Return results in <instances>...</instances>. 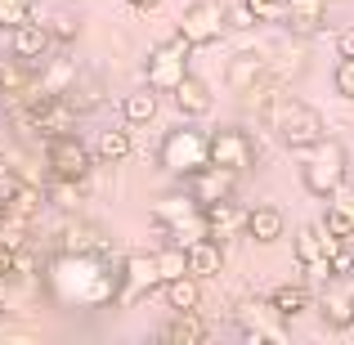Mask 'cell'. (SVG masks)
<instances>
[{"mask_svg": "<svg viewBox=\"0 0 354 345\" xmlns=\"http://www.w3.org/2000/svg\"><path fill=\"white\" fill-rule=\"evenodd\" d=\"M45 283L68 310H104V305H117L121 256H113V251H59L45 269Z\"/></svg>", "mask_w": 354, "mask_h": 345, "instance_id": "6da1fadb", "label": "cell"}, {"mask_svg": "<svg viewBox=\"0 0 354 345\" xmlns=\"http://www.w3.org/2000/svg\"><path fill=\"white\" fill-rule=\"evenodd\" d=\"M346 175H350V153L341 139L323 135L319 144L305 148V162H301V184L310 198H337V189H346Z\"/></svg>", "mask_w": 354, "mask_h": 345, "instance_id": "7a4b0ae2", "label": "cell"}, {"mask_svg": "<svg viewBox=\"0 0 354 345\" xmlns=\"http://www.w3.org/2000/svg\"><path fill=\"white\" fill-rule=\"evenodd\" d=\"M157 162H162L171 175L189 180L193 171H202V166L211 162V135H207V130H193V126H175V130H166Z\"/></svg>", "mask_w": 354, "mask_h": 345, "instance_id": "3957f363", "label": "cell"}, {"mask_svg": "<svg viewBox=\"0 0 354 345\" xmlns=\"http://www.w3.org/2000/svg\"><path fill=\"white\" fill-rule=\"evenodd\" d=\"M153 220L175 247H189L193 238H207V220H202V207L189 198V193H171V198L153 202Z\"/></svg>", "mask_w": 354, "mask_h": 345, "instance_id": "277c9868", "label": "cell"}, {"mask_svg": "<svg viewBox=\"0 0 354 345\" xmlns=\"http://www.w3.org/2000/svg\"><path fill=\"white\" fill-rule=\"evenodd\" d=\"M189 54L193 45L184 41L180 32L171 36V41H162L157 50H148V63H144V81L157 90V95H171L175 86H180L184 77H189Z\"/></svg>", "mask_w": 354, "mask_h": 345, "instance_id": "5b68a950", "label": "cell"}, {"mask_svg": "<svg viewBox=\"0 0 354 345\" xmlns=\"http://www.w3.org/2000/svg\"><path fill=\"white\" fill-rule=\"evenodd\" d=\"M225 27H229V9L220 5V0H193L180 14L175 32H180L193 50H202V45H216L220 36H225Z\"/></svg>", "mask_w": 354, "mask_h": 345, "instance_id": "8992f818", "label": "cell"}, {"mask_svg": "<svg viewBox=\"0 0 354 345\" xmlns=\"http://www.w3.org/2000/svg\"><path fill=\"white\" fill-rule=\"evenodd\" d=\"M153 292H162V274H157V256L148 251H130L121 256V292H117V305H139L148 301Z\"/></svg>", "mask_w": 354, "mask_h": 345, "instance_id": "52a82bcc", "label": "cell"}, {"mask_svg": "<svg viewBox=\"0 0 354 345\" xmlns=\"http://www.w3.org/2000/svg\"><path fill=\"white\" fill-rule=\"evenodd\" d=\"M45 166H50L54 180H86L90 166H95V157H90V148L81 144L72 130H63V135H50V144H45Z\"/></svg>", "mask_w": 354, "mask_h": 345, "instance_id": "ba28073f", "label": "cell"}, {"mask_svg": "<svg viewBox=\"0 0 354 345\" xmlns=\"http://www.w3.org/2000/svg\"><path fill=\"white\" fill-rule=\"evenodd\" d=\"M211 166H225V171H234V175L251 171V166H256V139L238 126H220L216 135H211Z\"/></svg>", "mask_w": 354, "mask_h": 345, "instance_id": "9c48e42d", "label": "cell"}, {"mask_svg": "<svg viewBox=\"0 0 354 345\" xmlns=\"http://www.w3.org/2000/svg\"><path fill=\"white\" fill-rule=\"evenodd\" d=\"M283 323L287 319L269 301H247L238 310V332L247 341H274V345H283L287 341V328H283Z\"/></svg>", "mask_w": 354, "mask_h": 345, "instance_id": "30bf717a", "label": "cell"}, {"mask_svg": "<svg viewBox=\"0 0 354 345\" xmlns=\"http://www.w3.org/2000/svg\"><path fill=\"white\" fill-rule=\"evenodd\" d=\"M234 184H238L234 171H225V166H211V162H207L202 171L189 175V198L198 202V207H211V202L234 198Z\"/></svg>", "mask_w": 354, "mask_h": 345, "instance_id": "8fae6325", "label": "cell"}, {"mask_svg": "<svg viewBox=\"0 0 354 345\" xmlns=\"http://www.w3.org/2000/svg\"><path fill=\"white\" fill-rule=\"evenodd\" d=\"M265 77H269V59H265L260 50H242V54H234V59H229V68H225L229 90H234V95H242V99H247Z\"/></svg>", "mask_w": 354, "mask_h": 345, "instance_id": "7c38bea8", "label": "cell"}, {"mask_svg": "<svg viewBox=\"0 0 354 345\" xmlns=\"http://www.w3.org/2000/svg\"><path fill=\"white\" fill-rule=\"evenodd\" d=\"M14 41H9V50H14V59H23V63H41L45 54H50V45H54V32L45 23H36V18H27V23H18L14 32Z\"/></svg>", "mask_w": 354, "mask_h": 345, "instance_id": "4fadbf2b", "label": "cell"}, {"mask_svg": "<svg viewBox=\"0 0 354 345\" xmlns=\"http://www.w3.org/2000/svg\"><path fill=\"white\" fill-rule=\"evenodd\" d=\"M314 310H319L332 328H354V292H346L341 278H328V287L314 296Z\"/></svg>", "mask_w": 354, "mask_h": 345, "instance_id": "5bb4252c", "label": "cell"}, {"mask_svg": "<svg viewBox=\"0 0 354 345\" xmlns=\"http://www.w3.org/2000/svg\"><path fill=\"white\" fill-rule=\"evenodd\" d=\"M202 220H207V238H216V242H229V238H238V233L247 229V211H242L234 198L202 207Z\"/></svg>", "mask_w": 354, "mask_h": 345, "instance_id": "9a60e30c", "label": "cell"}, {"mask_svg": "<svg viewBox=\"0 0 354 345\" xmlns=\"http://www.w3.org/2000/svg\"><path fill=\"white\" fill-rule=\"evenodd\" d=\"M184 265H189L193 278H220V269H225V242L193 238L189 247H184Z\"/></svg>", "mask_w": 354, "mask_h": 345, "instance_id": "2e32d148", "label": "cell"}, {"mask_svg": "<svg viewBox=\"0 0 354 345\" xmlns=\"http://www.w3.org/2000/svg\"><path fill=\"white\" fill-rule=\"evenodd\" d=\"M283 27H292L296 36H314L328 27V0H287Z\"/></svg>", "mask_w": 354, "mask_h": 345, "instance_id": "e0dca14e", "label": "cell"}, {"mask_svg": "<svg viewBox=\"0 0 354 345\" xmlns=\"http://www.w3.org/2000/svg\"><path fill=\"white\" fill-rule=\"evenodd\" d=\"M171 95H175V108H180L184 117H207L211 108H216V99H211V86H207L202 77H193V72L171 90Z\"/></svg>", "mask_w": 354, "mask_h": 345, "instance_id": "ac0fdd59", "label": "cell"}, {"mask_svg": "<svg viewBox=\"0 0 354 345\" xmlns=\"http://www.w3.org/2000/svg\"><path fill=\"white\" fill-rule=\"evenodd\" d=\"M283 229H287L283 211L265 202V207H251V211H247V229H242V233H247L251 242H260V247H269V242L283 238Z\"/></svg>", "mask_w": 354, "mask_h": 345, "instance_id": "d6986e66", "label": "cell"}, {"mask_svg": "<svg viewBox=\"0 0 354 345\" xmlns=\"http://www.w3.org/2000/svg\"><path fill=\"white\" fill-rule=\"evenodd\" d=\"M59 251H108V233L99 225H90V220H68Z\"/></svg>", "mask_w": 354, "mask_h": 345, "instance_id": "ffe728a7", "label": "cell"}, {"mask_svg": "<svg viewBox=\"0 0 354 345\" xmlns=\"http://www.w3.org/2000/svg\"><path fill=\"white\" fill-rule=\"evenodd\" d=\"M269 305H274L283 319H301V314L314 310V292L305 283H283V287H274V292H269Z\"/></svg>", "mask_w": 354, "mask_h": 345, "instance_id": "44dd1931", "label": "cell"}, {"mask_svg": "<svg viewBox=\"0 0 354 345\" xmlns=\"http://www.w3.org/2000/svg\"><path fill=\"white\" fill-rule=\"evenodd\" d=\"M162 296H166V305H171L175 314L198 310V305H202V278H193V274L166 278V283H162Z\"/></svg>", "mask_w": 354, "mask_h": 345, "instance_id": "7402d4cb", "label": "cell"}, {"mask_svg": "<svg viewBox=\"0 0 354 345\" xmlns=\"http://www.w3.org/2000/svg\"><path fill=\"white\" fill-rule=\"evenodd\" d=\"M162 341L198 345V341H207V323H202V314H198V310H184V314H175V319L162 328Z\"/></svg>", "mask_w": 354, "mask_h": 345, "instance_id": "603a6c76", "label": "cell"}, {"mask_svg": "<svg viewBox=\"0 0 354 345\" xmlns=\"http://www.w3.org/2000/svg\"><path fill=\"white\" fill-rule=\"evenodd\" d=\"M121 117H126V126H148V121L157 117V90L153 86L130 90V95L121 99Z\"/></svg>", "mask_w": 354, "mask_h": 345, "instance_id": "cb8c5ba5", "label": "cell"}, {"mask_svg": "<svg viewBox=\"0 0 354 345\" xmlns=\"http://www.w3.org/2000/svg\"><path fill=\"white\" fill-rule=\"evenodd\" d=\"M72 81H77V63H72V59H54V63H50V72H41L32 86H36V90H45V95H68Z\"/></svg>", "mask_w": 354, "mask_h": 345, "instance_id": "d4e9b609", "label": "cell"}, {"mask_svg": "<svg viewBox=\"0 0 354 345\" xmlns=\"http://www.w3.org/2000/svg\"><path fill=\"white\" fill-rule=\"evenodd\" d=\"M95 157L99 162H126L130 157V130H99V139H95Z\"/></svg>", "mask_w": 354, "mask_h": 345, "instance_id": "484cf974", "label": "cell"}, {"mask_svg": "<svg viewBox=\"0 0 354 345\" xmlns=\"http://www.w3.org/2000/svg\"><path fill=\"white\" fill-rule=\"evenodd\" d=\"M323 229H328L332 233V238H341V242H346V238H354V211L346 207V202H332V207H328V216H323Z\"/></svg>", "mask_w": 354, "mask_h": 345, "instance_id": "4316f807", "label": "cell"}, {"mask_svg": "<svg viewBox=\"0 0 354 345\" xmlns=\"http://www.w3.org/2000/svg\"><path fill=\"white\" fill-rule=\"evenodd\" d=\"M157 256V274H162V283L166 278H180V274H189V265H184V247H162V251H153Z\"/></svg>", "mask_w": 354, "mask_h": 345, "instance_id": "83f0119b", "label": "cell"}, {"mask_svg": "<svg viewBox=\"0 0 354 345\" xmlns=\"http://www.w3.org/2000/svg\"><path fill=\"white\" fill-rule=\"evenodd\" d=\"M32 5L36 0H0V32H14L18 23L32 18Z\"/></svg>", "mask_w": 354, "mask_h": 345, "instance_id": "f1b7e54d", "label": "cell"}, {"mask_svg": "<svg viewBox=\"0 0 354 345\" xmlns=\"http://www.w3.org/2000/svg\"><path fill=\"white\" fill-rule=\"evenodd\" d=\"M242 5L256 14V23H283L287 14V0H242Z\"/></svg>", "mask_w": 354, "mask_h": 345, "instance_id": "f546056e", "label": "cell"}, {"mask_svg": "<svg viewBox=\"0 0 354 345\" xmlns=\"http://www.w3.org/2000/svg\"><path fill=\"white\" fill-rule=\"evenodd\" d=\"M332 86H337L341 99H354V59H337V68H332Z\"/></svg>", "mask_w": 354, "mask_h": 345, "instance_id": "4dcf8cb0", "label": "cell"}, {"mask_svg": "<svg viewBox=\"0 0 354 345\" xmlns=\"http://www.w3.org/2000/svg\"><path fill=\"white\" fill-rule=\"evenodd\" d=\"M337 54L341 59H354V27H341L337 32Z\"/></svg>", "mask_w": 354, "mask_h": 345, "instance_id": "1f68e13d", "label": "cell"}, {"mask_svg": "<svg viewBox=\"0 0 354 345\" xmlns=\"http://www.w3.org/2000/svg\"><path fill=\"white\" fill-rule=\"evenodd\" d=\"M229 27H256V14H251L247 5H238V9H229Z\"/></svg>", "mask_w": 354, "mask_h": 345, "instance_id": "d6a6232c", "label": "cell"}, {"mask_svg": "<svg viewBox=\"0 0 354 345\" xmlns=\"http://www.w3.org/2000/svg\"><path fill=\"white\" fill-rule=\"evenodd\" d=\"M9 274H14V247L0 242V278H9Z\"/></svg>", "mask_w": 354, "mask_h": 345, "instance_id": "836d02e7", "label": "cell"}, {"mask_svg": "<svg viewBox=\"0 0 354 345\" xmlns=\"http://www.w3.org/2000/svg\"><path fill=\"white\" fill-rule=\"evenodd\" d=\"M54 36H59V41H72V36H77V23H72V18H59V27H50Z\"/></svg>", "mask_w": 354, "mask_h": 345, "instance_id": "e575fe53", "label": "cell"}, {"mask_svg": "<svg viewBox=\"0 0 354 345\" xmlns=\"http://www.w3.org/2000/svg\"><path fill=\"white\" fill-rule=\"evenodd\" d=\"M130 5H135V9H157L162 0H130Z\"/></svg>", "mask_w": 354, "mask_h": 345, "instance_id": "d590c367", "label": "cell"}, {"mask_svg": "<svg viewBox=\"0 0 354 345\" xmlns=\"http://www.w3.org/2000/svg\"><path fill=\"white\" fill-rule=\"evenodd\" d=\"M0 171H5V157H0Z\"/></svg>", "mask_w": 354, "mask_h": 345, "instance_id": "8d00e7d4", "label": "cell"}]
</instances>
